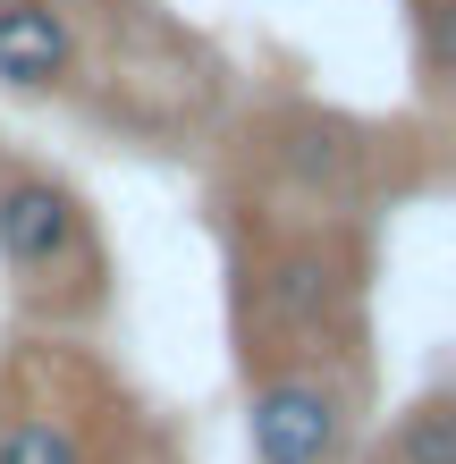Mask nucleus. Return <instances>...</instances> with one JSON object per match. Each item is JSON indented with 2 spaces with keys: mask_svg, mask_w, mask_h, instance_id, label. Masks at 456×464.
Returning a JSON list of instances; mask_svg holds the SVG:
<instances>
[{
  "mask_svg": "<svg viewBox=\"0 0 456 464\" xmlns=\"http://www.w3.org/2000/svg\"><path fill=\"white\" fill-rule=\"evenodd\" d=\"M346 295H355V262H346L338 245H321V237H296V245H279V254L262 262V313H271L279 330L313 338V346L346 321Z\"/></svg>",
  "mask_w": 456,
  "mask_h": 464,
  "instance_id": "obj_3",
  "label": "nucleus"
},
{
  "mask_svg": "<svg viewBox=\"0 0 456 464\" xmlns=\"http://www.w3.org/2000/svg\"><path fill=\"white\" fill-rule=\"evenodd\" d=\"M60 9H93V0H60Z\"/></svg>",
  "mask_w": 456,
  "mask_h": 464,
  "instance_id": "obj_7",
  "label": "nucleus"
},
{
  "mask_svg": "<svg viewBox=\"0 0 456 464\" xmlns=\"http://www.w3.org/2000/svg\"><path fill=\"white\" fill-rule=\"evenodd\" d=\"M355 372H338L330 354H287L246 389V448L254 464H346L355 448Z\"/></svg>",
  "mask_w": 456,
  "mask_h": 464,
  "instance_id": "obj_1",
  "label": "nucleus"
},
{
  "mask_svg": "<svg viewBox=\"0 0 456 464\" xmlns=\"http://www.w3.org/2000/svg\"><path fill=\"white\" fill-rule=\"evenodd\" d=\"M76 9L60 0H0V85L9 93H68L76 85Z\"/></svg>",
  "mask_w": 456,
  "mask_h": 464,
  "instance_id": "obj_4",
  "label": "nucleus"
},
{
  "mask_svg": "<svg viewBox=\"0 0 456 464\" xmlns=\"http://www.w3.org/2000/svg\"><path fill=\"white\" fill-rule=\"evenodd\" d=\"M381 464H456V389H422L406 414L389 422Z\"/></svg>",
  "mask_w": 456,
  "mask_h": 464,
  "instance_id": "obj_5",
  "label": "nucleus"
},
{
  "mask_svg": "<svg viewBox=\"0 0 456 464\" xmlns=\"http://www.w3.org/2000/svg\"><path fill=\"white\" fill-rule=\"evenodd\" d=\"M0 262L25 295H51V287H93V211L76 203L68 178L51 169H9L0 178Z\"/></svg>",
  "mask_w": 456,
  "mask_h": 464,
  "instance_id": "obj_2",
  "label": "nucleus"
},
{
  "mask_svg": "<svg viewBox=\"0 0 456 464\" xmlns=\"http://www.w3.org/2000/svg\"><path fill=\"white\" fill-rule=\"evenodd\" d=\"M0 464H93V456H85V430H76L68 414L17 405V414L0 422Z\"/></svg>",
  "mask_w": 456,
  "mask_h": 464,
  "instance_id": "obj_6",
  "label": "nucleus"
}]
</instances>
